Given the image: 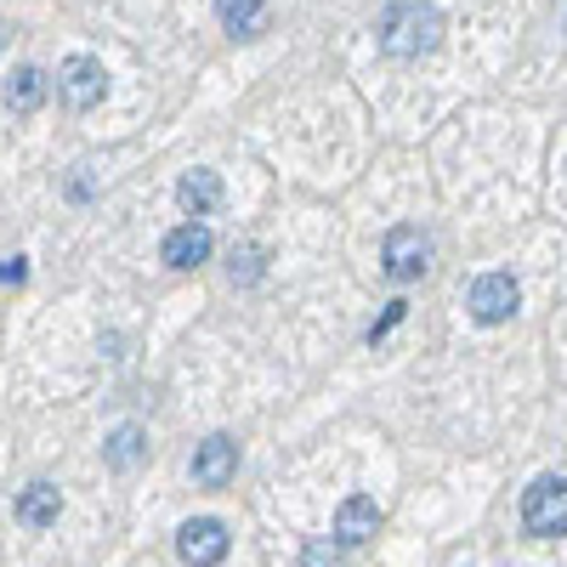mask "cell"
Returning a JSON list of instances; mask_svg holds the SVG:
<instances>
[{
	"mask_svg": "<svg viewBox=\"0 0 567 567\" xmlns=\"http://www.w3.org/2000/svg\"><path fill=\"white\" fill-rule=\"evenodd\" d=\"M381 52L398 58V63H414L425 52H437L443 40V12L432 7V0H398V7L381 12Z\"/></svg>",
	"mask_w": 567,
	"mask_h": 567,
	"instance_id": "6da1fadb",
	"label": "cell"
},
{
	"mask_svg": "<svg viewBox=\"0 0 567 567\" xmlns=\"http://www.w3.org/2000/svg\"><path fill=\"white\" fill-rule=\"evenodd\" d=\"M523 528L534 539H561L567 534V477H539L523 494Z\"/></svg>",
	"mask_w": 567,
	"mask_h": 567,
	"instance_id": "7a4b0ae2",
	"label": "cell"
},
{
	"mask_svg": "<svg viewBox=\"0 0 567 567\" xmlns=\"http://www.w3.org/2000/svg\"><path fill=\"white\" fill-rule=\"evenodd\" d=\"M381 261H386V278H392V284H414V278H425V267H432V239H425L420 227L403 221V227L386 233Z\"/></svg>",
	"mask_w": 567,
	"mask_h": 567,
	"instance_id": "3957f363",
	"label": "cell"
},
{
	"mask_svg": "<svg viewBox=\"0 0 567 567\" xmlns=\"http://www.w3.org/2000/svg\"><path fill=\"white\" fill-rule=\"evenodd\" d=\"M465 307H471V318H477V323L494 329V323L516 318V307H523V290H516V278H511V272H483L477 284H471Z\"/></svg>",
	"mask_w": 567,
	"mask_h": 567,
	"instance_id": "277c9868",
	"label": "cell"
},
{
	"mask_svg": "<svg viewBox=\"0 0 567 567\" xmlns=\"http://www.w3.org/2000/svg\"><path fill=\"white\" fill-rule=\"evenodd\" d=\"M58 91H63V97H69V109H97L103 97H109V69L97 63V58H69L63 69H58Z\"/></svg>",
	"mask_w": 567,
	"mask_h": 567,
	"instance_id": "5b68a950",
	"label": "cell"
},
{
	"mask_svg": "<svg viewBox=\"0 0 567 567\" xmlns=\"http://www.w3.org/2000/svg\"><path fill=\"white\" fill-rule=\"evenodd\" d=\"M227 528L216 523V516H194V523H182V534H176V556L187 561V567H216L221 556H227Z\"/></svg>",
	"mask_w": 567,
	"mask_h": 567,
	"instance_id": "8992f818",
	"label": "cell"
},
{
	"mask_svg": "<svg viewBox=\"0 0 567 567\" xmlns=\"http://www.w3.org/2000/svg\"><path fill=\"white\" fill-rule=\"evenodd\" d=\"M210 250H216L210 227H205V221H182V227H171V233H165L159 261H165V267H176V272H194L199 261H210Z\"/></svg>",
	"mask_w": 567,
	"mask_h": 567,
	"instance_id": "52a82bcc",
	"label": "cell"
},
{
	"mask_svg": "<svg viewBox=\"0 0 567 567\" xmlns=\"http://www.w3.org/2000/svg\"><path fill=\"white\" fill-rule=\"evenodd\" d=\"M233 471H239V443H233V437L216 432V437H205L194 449V483L199 488H227Z\"/></svg>",
	"mask_w": 567,
	"mask_h": 567,
	"instance_id": "ba28073f",
	"label": "cell"
},
{
	"mask_svg": "<svg viewBox=\"0 0 567 567\" xmlns=\"http://www.w3.org/2000/svg\"><path fill=\"white\" fill-rule=\"evenodd\" d=\"M374 528H381V505H374L369 494H347L341 511H336V539L363 545V539H374Z\"/></svg>",
	"mask_w": 567,
	"mask_h": 567,
	"instance_id": "9c48e42d",
	"label": "cell"
},
{
	"mask_svg": "<svg viewBox=\"0 0 567 567\" xmlns=\"http://www.w3.org/2000/svg\"><path fill=\"white\" fill-rule=\"evenodd\" d=\"M12 516L23 528H52L58 516H63V494L52 488V483H29L18 499H12Z\"/></svg>",
	"mask_w": 567,
	"mask_h": 567,
	"instance_id": "30bf717a",
	"label": "cell"
},
{
	"mask_svg": "<svg viewBox=\"0 0 567 567\" xmlns=\"http://www.w3.org/2000/svg\"><path fill=\"white\" fill-rule=\"evenodd\" d=\"M176 199H182L187 216H210V210L221 205V176H216V171H187V176L176 182Z\"/></svg>",
	"mask_w": 567,
	"mask_h": 567,
	"instance_id": "8fae6325",
	"label": "cell"
},
{
	"mask_svg": "<svg viewBox=\"0 0 567 567\" xmlns=\"http://www.w3.org/2000/svg\"><path fill=\"white\" fill-rule=\"evenodd\" d=\"M216 18L233 40H256L267 23V0H216Z\"/></svg>",
	"mask_w": 567,
	"mask_h": 567,
	"instance_id": "7c38bea8",
	"label": "cell"
},
{
	"mask_svg": "<svg viewBox=\"0 0 567 567\" xmlns=\"http://www.w3.org/2000/svg\"><path fill=\"white\" fill-rule=\"evenodd\" d=\"M40 103H45V74L29 69V63L12 69V80H7V109H12V114H34Z\"/></svg>",
	"mask_w": 567,
	"mask_h": 567,
	"instance_id": "4fadbf2b",
	"label": "cell"
},
{
	"mask_svg": "<svg viewBox=\"0 0 567 567\" xmlns=\"http://www.w3.org/2000/svg\"><path fill=\"white\" fill-rule=\"evenodd\" d=\"M142 454H148V437H142V425H120V432L103 443V460H109L114 471H131Z\"/></svg>",
	"mask_w": 567,
	"mask_h": 567,
	"instance_id": "5bb4252c",
	"label": "cell"
},
{
	"mask_svg": "<svg viewBox=\"0 0 567 567\" xmlns=\"http://www.w3.org/2000/svg\"><path fill=\"white\" fill-rule=\"evenodd\" d=\"M261 245H233V261H227V278L233 284H256L261 278Z\"/></svg>",
	"mask_w": 567,
	"mask_h": 567,
	"instance_id": "9a60e30c",
	"label": "cell"
},
{
	"mask_svg": "<svg viewBox=\"0 0 567 567\" xmlns=\"http://www.w3.org/2000/svg\"><path fill=\"white\" fill-rule=\"evenodd\" d=\"M301 567H347V539H307Z\"/></svg>",
	"mask_w": 567,
	"mask_h": 567,
	"instance_id": "2e32d148",
	"label": "cell"
},
{
	"mask_svg": "<svg viewBox=\"0 0 567 567\" xmlns=\"http://www.w3.org/2000/svg\"><path fill=\"white\" fill-rule=\"evenodd\" d=\"M403 312H409V301H392V307H386L381 318H374V329H369V341H386V336H392V329L403 323Z\"/></svg>",
	"mask_w": 567,
	"mask_h": 567,
	"instance_id": "e0dca14e",
	"label": "cell"
},
{
	"mask_svg": "<svg viewBox=\"0 0 567 567\" xmlns=\"http://www.w3.org/2000/svg\"><path fill=\"white\" fill-rule=\"evenodd\" d=\"M0 278H7V290H18V284L29 278V267H23V256H7V267H0Z\"/></svg>",
	"mask_w": 567,
	"mask_h": 567,
	"instance_id": "ac0fdd59",
	"label": "cell"
}]
</instances>
